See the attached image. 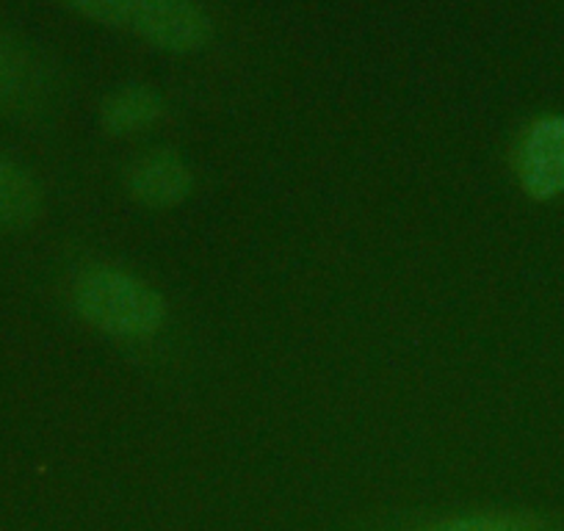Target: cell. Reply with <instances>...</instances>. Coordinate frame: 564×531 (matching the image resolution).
Instances as JSON below:
<instances>
[{
    "label": "cell",
    "mask_w": 564,
    "mask_h": 531,
    "mask_svg": "<svg viewBox=\"0 0 564 531\" xmlns=\"http://www.w3.org/2000/svg\"><path fill=\"white\" fill-rule=\"evenodd\" d=\"M69 300L80 322L122 344H144L170 322L166 296L153 283L113 263L80 269Z\"/></svg>",
    "instance_id": "cell-1"
},
{
    "label": "cell",
    "mask_w": 564,
    "mask_h": 531,
    "mask_svg": "<svg viewBox=\"0 0 564 531\" xmlns=\"http://www.w3.org/2000/svg\"><path fill=\"white\" fill-rule=\"evenodd\" d=\"M525 197L547 203L564 194V113H542L520 133L512 155Z\"/></svg>",
    "instance_id": "cell-2"
},
{
    "label": "cell",
    "mask_w": 564,
    "mask_h": 531,
    "mask_svg": "<svg viewBox=\"0 0 564 531\" xmlns=\"http://www.w3.org/2000/svg\"><path fill=\"white\" fill-rule=\"evenodd\" d=\"M128 31L155 51L186 56L208 45L214 23L197 0H135Z\"/></svg>",
    "instance_id": "cell-3"
},
{
    "label": "cell",
    "mask_w": 564,
    "mask_h": 531,
    "mask_svg": "<svg viewBox=\"0 0 564 531\" xmlns=\"http://www.w3.org/2000/svg\"><path fill=\"white\" fill-rule=\"evenodd\" d=\"M124 188L144 208L166 210L186 203L194 192V172L181 153L155 148L141 153L124 172Z\"/></svg>",
    "instance_id": "cell-4"
},
{
    "label": "cell",
    "mask_w": 564,
    "mask_h": 531,
    "mask_svg": "<svg viewBox=\"0 0 564 531\" xmlns=\"http://www.w3.org/2000/svg\"><path fill=\"white\" fill-rule=\"evenodd\" d=\"M164 117V100L153 86L124 84L113 89L100 106V124L108 137H135Z\"/></svg>",
    "instance_id": "cell-5"
},
{
    "label": "cell",
    "mask_w": 564,
    "mask_h": 531,
    "mask_svg": "<svg viewBox=\"0 0 564 531\" xmlns=\"http://www.w3.org/2000/svg\"><path fill=\"white\" fill-rule=\"evenodd\" d=\"M45 80L25 47L0 34V113H25L40 106Z\"/></svg>",
    "instance_id": "cell-6"
},
{
    "label": "cell",
    "mask_w": 564,
    "mask_h": 531,
    "mask_svg": "<svg viewBox=\"0 0 564 531\" xmlns=\"http://www.w3.org/2000/svg\"><path fill=\"white\" fill-rule=\"evenodd\" d=\"M42 214V188L23 164L0 153V232L23 230Z\"/></svg>",
    "instance_id": "cell-7"
},
{
    "label": "cell",
    "mask_w": 564,
    "mask_h": 531,
    "mask_svg": "<svg viewBox=\"0 0 564 531\" xmlns=\"http://www.w3.org/2000/svg\"><path fill=\"white\" fill-rule=\"evenodd\" d=\"M410 531H556L551 518L525 509H479V512H454Z\"/></svg>",
    "instance_id": "cell-8"
},
{
    "label": "cell",
    "mask_w": 564,
    "mask_h": 531,
    "mask_svg": "<svg viewBox=\"0 0 564 531\" xmlns=\"http://www.w3.org/2000/svg\"><path fill=\"white\" fill-rule=\"evenodd\" d=\"M62 3L73 12L84 14V18L95 20V23L128 31L135 0H62Z\"/></svg>",
    "instance_id": "cell-9"
}]
</instances>
